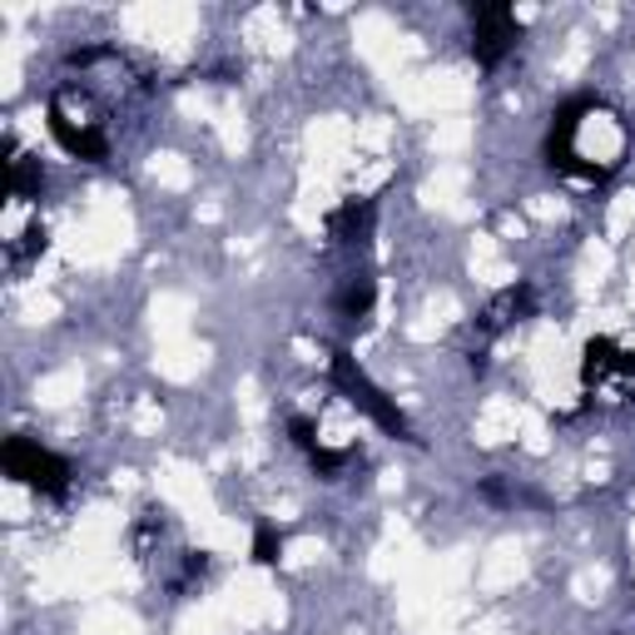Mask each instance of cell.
Here are the masks:
<instances>
[{
  "mask_svg": "<svg viewBox=\"0 0 635 635\" xmlns=\"http://www.w3.org/2000/svg\"><path fill=\"white\" fill-rule=\"evenodd\" d=\"M0 467H6V476H16V482L36 486L40 496H65V486H70V462L56 457L50 447H40V442L26 437V432L6 437V447H0Z\"/></svg>",
  "mask_w": 635,
  "mask_h": 635,
  "instance_id": "cell-1",
  "label": "cell"
},
{
  "mask_svg": "<svg viewBox=\"0 0 635 635\" xmlns=\"http://www.w3.org/2000/svg\"><path fill=\"white\" fill-rule=\"evenodd\" d=\"M333 383L343 387V393L353 397L357 407H363L383 432H393V437H402V442H417V437H412V427H407V417H402L393 402H387L383 387H377L373 377H367L363 367L353 363V353H347V347H337V353H333Z\"/></svg>",
  "mask_w": 635,
  "mask_h": 635,
  "instance_id": "cell-2",
  "label": "cell"
},
{
  "mask_svg": "<svg viewBox=\"0 0 635 635\" xmlns=\"http://www.w3.org/2000/svg\"><path fill=\"white\" fill-rule=\"evenodd\" d=\"M467 16H472V60L482 70H496L506 56H512L516 36H522V20H516V10L502 6V0L467 6Z\"/></svg>",
  "mask_w": 635,
  "mask_h": 635,
  "instance_id": "cell-3",
  "label": "cell"
},
{
  "mask_svg": "<svg viewBox=\"0 0 635 635\" xmlns=\"http://www.w3.org/2000/svg\"><path fill=\"white\" fill-rule=\"evenodd\" d=\"M606 373H635V357L621 353L611 337H591L586 357H581V383H601Z\"/></svg>",
  "mask_w": 635,
  "mask_h": 635,
  "instance_id": "cell-4",
  "label": "cell"
},
{
  "mask_svg": "<svg viewBox=\"0 0 635 635\" xmlns=\"http://www.w3.org/2000/svg\"><path fill=\"white\" fill-rule=\"evenodd\" d=\"M279 556H283V532L273 522H259L253 526V561L259 566H279Z\"/></svg>",
  "mask_w": 635,
  "mask_h": 635,
  "instance_id": "cell-5",
  "label": "cell"
},
{
  "mask_svg": "<svg viewBox=\"0 0 635 635\" xmlns=\"http://www.w3.org/2000/svg\"><path fill=\"white\" fill-rule=\"evenodd\" d=\"M337 309H343L347 318H367V309H373V279H353L343 289V299H337Z\"/></svg>",
  "mask_w": 635,
  "mask_h": 635,
  "instance_id": "cell-6",
  "label": "cell"
},
{
  "mask_svg": "<svg viewBox=\"0 0 635 635\" xmlns=\"http://www.w3.org/2000/svg\"><path fill=\"white\" fill-rule=\"evenodd\" d=\"M367 219H373V209H357V204H343V209H337V214H333V234H343V239H357V229H363L367 224Z\"/></svg>",
  "mask_w": 635,
  "mask_h": 635,
  "instance_id": "cell-7",
  "label": "cell"
},
{
  "mask_svg": "<svg viewBox=\"0 0 635 635\" xmlns=\"http://www.w3.org/2000/svg\"><path fill=\"white\" fill-rule=\"evenodd\" d=\"M309 457H313V472H318V476H337V472H343V462H347V452H327V447H313Z\"/></svg>",
  "mask_w": 635,
  "mask_h": 635,
  "instance_id": "cell-8",
  "label": "cell"
},
{
  "mask_svg": "<svg viewBox=\"0 0 635 635\" xmlns=\"http://www.w3.org/2000/svg\"><path fill=\"white\" fill-rule=\"evenodd\" d=\"M289 437L299 442L303 452H313V422H309V417H293V422H289Z\"/></svg>",
  "mask_w": 635,
  "mask_h": 635,
  "instance_id": "cell-9",
  "label": "cell"
}]
</instances>
